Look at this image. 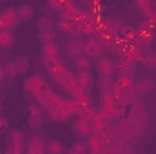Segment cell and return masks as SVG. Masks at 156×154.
<instances>
[{
	"label": "cell",
	"mask_w": 156,
	"mask_h": 154,
	"mask_svg": "<svg viewBox=\"0 0 156 154\" xmlns=\"http://www.w3.org/2000/svg\"><path fill=\"white\" fill-rule=\"evenodd\" d=\"M24 87H26V91H27V93H33L35 96L49 89V87H47V82L40 76V75H35V76L27 78V80L24 82Z\"/></svg>",
	"instance_id": "6da1fadb"
},
{
	"label": "cell",
	"mask_w": 156,
	"mask_h": 154,
	"mask_svg": "<svg viewBox=\"0 0 156 154\" xmlns=\"http://www.w3.org/2000/svg\"><path fill=\"white\" fill-rule=\"evenodd\" d=\"M20 22V16L16 13V9L7 7L5 11L0 13V29H11Z\"/></svg>",
	"instance_id": "7a4b0ae2"
},
{
	"label": "cell",
	"mask_w": 156,
	"mask_h": 154,
	"mask_svg": "<svg viewBox=\"0 0 156 154\" xmlns=\"http://www.w3.org/2000/svg\"><path fill=\"white\" fill-rule=\"evenodd\" d=\"M104 42L100 38H89L83 42V53L87 54V56H100L102 53H104Z\"/></svg>",
	"instance_id": "3957f363"
},
{
	"label": "cell",
	"mask_w": 156,
	"mask_h": 154,
	"mask_svg": "<svg viewBox=\"0 0 156 154\" xmlns=\"http://www.w3.org/2000/svg\"><path fill=\"white\" fill-rule=\"evenodd\" d=\"M96 67H98V73L104 78H109L115 71H116V65H115V62H113L111 58H100Z\"/></svg>",
	"instance_id": "277c9868"
},
{
	"label": "cell",
	"mask_w": 156,
	"mask_h": 154,
	"mask_svg": "<svg viewBox=\"0 0 156 154\" xmlns=\"http://www.w3.org/2000/svg\"><path fill=\"white\" fill-rule=\"evenodd\" d=\"M153 87H154V83H153V80H151V78H140V80H136V83H134L136 96H144V94L151 93V91H153Z\"/></svg>",
	"instance_id": "5b68a950"
},
{
	"label": "cell",
	"mask_w": 156,
	"mask_h": 154,
	"mask_svg": "<svg viewBox=\"0 0 156 154\" xmlns=\"http://www.w3.org/2000/svg\"><path fill=\"white\" fill-rule=\"evenodd\" d=\"M75 131H76V134H82V136H93V132H94L93 121L78 118V121L75 123Z\"/></svg>",
	"instance_id": "8992f818"
},
{
	"label": "cell",
	"mask_w": 156,
	"mask_h": 154,
	"mask_svg": "<svg viewBox=\"0 0 156 154\" xmlns=\"http://www.w3.org/2000/svg\"><path fill=\"white\" fill-rule=\"evenodd\" d=\"M66 53L71 56V58H75L76 60L78 56H82V53H83V42H80V40H71L69 44H67V47H66Z\"/></svg>",
	"instance_id": "52a82bcc"
},
{
	"label": "cell",
	"mask_w": 156,
	"mask_h": 154,
	"mask_svg": "<svg viewBox=\"0 0 156 154\" xmlns=\"http://www.w3.org/2000/svg\"><path fill=\"white\" fill-rule=\"evenodd\" d=\"M27 154H45V145L42 142V138L33 136L27 143Z\"/></svg>",
	"instance_id": "ba28073f"
},
{
	"label": "cell",
	"mask_w": 156,
	"mask_h": 154,
	"mask_svg": "<svg viewBox=\"0 0 156 154\" xmlns=\"http://www.w3.org/2000/svg\"><path fill=\"white\" fill-rule=\"evenodd\" d=\"M42 123V113H40L38 105H29V127L31 129H38Z\"/></svg>",
	"instance_id": "9c48e42d"
},
{
	"label": "cell",
	"mask_w": 156,
	"mask_h": 154,
	"mask_svg": "<svg viewBox=\"0 0 156 154\" xmlns=\"http://www.w3.org/2000/svg\"><path fill=\"white\" fill-rule=\"evenodd\" d=\"M127 47H129V45H127V42H123V40H122V42H118V40H111V42L107 44V51L113 53V54H116L118 58L127 51Z\"/></svg>",
	"instance_id": "30bf717a"
},
{
	"label": "cell",
	"mask_w": 156,
	"mask_h": 154,
	"mask_svg": "<svg viewBox=\"0 0 156 154\" xmlns=\"http://www.w3.org/2000/svg\"><path fill=\"white\" fill-rule=\"evenodd\" d=\"M78 87L80 89H83V91H89L91 87H93V83H94V80L91 76V73L89 71H82V73H78Z\"/></svg>",
	"instance_id": "8fae6325"
},
{
	"label": "cell",
	"mask_w": 156,
	"mask_h": 154,
	"mask_svg": "<svg viewBox=\"0 0 156 154\" xmlns=\"http://www.w3.org/2000/svg\"><path fill=\"white\" fill-rule=\"evenodd\" d=\"M47 113H49V118L53 121H67V118H69V113L62 105L60 107H55V109H49Z\"/></svg>",
	"instance_id": "7c38bea8"
},
{
	"label": "cell",
	"mask_w": 156,
	"mask_h": 154,
	"mask_svg": "<svg viewBox=\"0 0 156 154\" xmlns=\"http://www.w3.org/2000/svg\"><path fill=\"white\" fill-rule=\"evenodd\" d=\"M138 31L142 33V35H145V37H154V31H156V24L151 20V18H145L142 24H140V27H138Z\"/></svg>",
	"instance_id": "4fadbf2b"
},
{
	"label": "cell",
	"mask_w": 156,
	"mask_h": 154,
	"mask_svg": "<svg viewBox=\"0 0 156 154\" xmlns=\"http://www.w3.org/2000/svg\"><path fill=\"white\" fill-rule=\"evenodd\" d=\"M42 53H44V56H49V58H58V54H60V47L53 42V44H45V45H42Z\"/></svg>",
	"instance_id": "5bb4252c"
},
{
	"label": "cell",
	"mask_w": 156,
	"mask_h": 154,
	"mask_svg": "<svg viewBox=\"0 0 156 154\" xmlns=\"http://www.w3.org/2000/svg\"><path fill=\"white\" fill-rule=\"evenodd\" d=\"M11 147L22 152V149H24V136H22L20 131H13L11 132Z\"/></svg>",
	"instance_id": "9a60e30c"
},
{
	"label": "cell",
	"mask_w": 156,
	"mask_h": 154,
	"mask_svg": "<svg viewBox=\"0 0 156 154\" xmlns=\"http://www.w3.org/2000/svg\"><path fill=\"white\" fill-rule=\"evenodd\" d=\"M15 42V37L9 29H0V47H11Z\"/></svg>",
	"instance_id": "2e32d148"
},
{
	"label": "cell",
	"mask_w": 156,
	"mask_h": 154,
	"mask_svg": "<svg viewBox=\"0 0 156 154\" xmlns=\"http://www.w3.org/2000/svg\"><path fill=\"white\" fill-rule=\"evenodd\" d=\"M96 85H98V91H100V96H104V94H109V91H111V85H113V82L109 80V78H100L98 82H96Z\"/></svg>",
	"instance_id": "e0dca14e"
},
{
	"label": "cell",
	"mask_w": 156,
	"mask_h": 154,
	"mask_svg": "<svg viewBox=\"0 0 156 154\" xmlns=\"http://www.w3.org/2000/svg\"><path fill=\"white\" fill-rule=\"evenodd\" d=\"M16 13H18L20 20H29V18H33V15H35L31 5H20V7L16 9Z\"/></svg>",
	"instance_id": "ac0fdd59"
},
{
	"label": "cell",
	"mask_w": 156,
	"mask_h": 154,
	"mask_svg": "<svg viewBox=\"0 0 156 154\" xmlns=\"http://www.w3.org/2000/svg\"><path fill=\"white\" fill-rule=\"evenodd\" d=\"M134 5L142 11V15H145V18L151 16V2H144V0H136Z\"/></svg>",
	"instance_id": "d6986e66"
},
{
	"label": "cell",
	"mask_w": 156,
	"mask_h": 154,
	"mask_svg": "<svg viewBox=\"0 0 156 154\" xmlns=\"http://www.w3.org/2000/svg\"><path fill=\"white\" fill-rule=\"evenodd\" d=\"M15 67H16V73H26V71L29 69V62H27V58L18 56V58L15 60Z\"/></svg>",
	"instance_id": "ffe728a7"
},
{
	"label": "cell",
	"mask_w": 156,
	"mask_h": 154,
	"mask_svg": "<svg viewBox=\"0 0 156 154\" xmlns=\"http://www.w3.org/2000/svg\"><path fill=\"white\" fill-rule=\"evenodd\" d=\"M80 120H89V121H93V118L96 116V111L91 107V105H87V107H83L82 111H80Z\"/></svg>",
	"instance_id": "44dd1931"
},
{
	"label": "cell",
	"mask_w": 156,
	"mask_h": 154,
	"mask_svg": "<svg viewBox=\"0 0 156 154\" xmlns=\"http://www.w3.org/2000/svg\"><path fill=\"white\" fill-rule=\"evenodd\" d=\"M38 40H40L42 45H45V44H53V42H55V33H53V31H40Z\"/></svg>",
	"instance_id": "7402d4cb"
},
{
	"label": "cell",
	"mask_w": 156,
	"mask_h": 154,
	"mask_svg": "<svg viewBox=\"0 0 156 154\" xmlns=\"http://www.w3.org/2000/svg\"><path fill=\"white\" fill-rule=\"evenodd\" d=\"M75 64H76L78 71L82 73V71H89V65H91V60H89V58H85V56H78L76 60H75Z\"/></svg>",
	"instance_id": "603a6c76"
},
{
	"label": "cell",
	"mask_w": 156,
	"mask_h": 154,
	"mask_svg": "<svg viewBox=\"0 0 156 154\" xmlns=\"http://www.w3.org/2000/svg\"><path fill=\"white\" fill-rule=\"evenodd\" d=\"M47 151H49V154H62V152H64V145H62L60 142L53 140V142H49Z\"/></svg>",
	"instance_id": "cb8c5ba5"
},
{
	"label": "cell",
	"mask_w": 156,
	"mask_h": 154,
	"mask_svg": "<svg viewBox=\"0 0 156 154\" xmlns=\"http://www.w3.org/2000/svg\"><path fill=\"white\" fill-rule=\"evenodd\" d=\"M51 27H53V22H51L49 16H42L38 20V29L40 31H51Z\"/></svg>",
	"instance_id": "d4e9b609"
},
{
	"label": "cell",
	"mask_w": 156,
	"mask_h": 154,
	"mask_svg": "<svg viewBox=\"0 0 156 154\" xmlns=\"http://www.w3.org/2000/svg\"><path fill=\"white\" fill-rule=\"evenodd\" d=\"M89 151L91 152H100L102 151V143H100V140L96 138V136H91V140H89Z\"/></svg>",
	"instance_id": "484cf974"
},
{
	"label": "cell",
	"mask_w": 156,
	"mask_h": 154,
	"mask_svg": "<svg viewBox=\"0 0 156 154\" xmlns=\"http://www.w3.org/2000/svg\"><path fill=\"white\" fill-rule=\"evenodd\" d=\"M145 67H156V53H151V54H145L142 60H140Z\"/></svg>",
	"instance_id": "4316f807"
},
{
	"label": "cell",
	"mask_w": 156,
	"mask_h": 154,
	"mask_svg": "<svg viewBox=\"0 0 156 154\" xmlns=\"http://www.w3.org/2000/svg\"><path fill=\"white\" fill-rule=\"evenodd\" d=\"M58 29L62 31V33H69L71 35V31H73V22H67V20H58Z\"/></svg>",
	"instance_id": "83f0119b"
},
{
	"label": "cell",
	"mask_w": 156,
	"mask_h": 154,
	"mask_svg": "<svg viewBox=\"0 0 156 154\" xmlns=\"http://www.w3.org/2000/svg\"><path fill=\"white\" fill-rule=\"evenodd\" d=\"M4 75H7V76H15V75H18L16 73V67H15V62H7L5 65H4Z\"/></svg>",
	"instance_id": "f1b7e54d"
},
{
	"label": "cell",
	"mask_w": 156,
	"mask_h": 154,
	"mask_svg": "<svg viewBox=\"0 0 156 154\" xmlns=\"http://www.w3.org/2000/svg\"><path fill=\"white\" fill-rule=\"evenodd\" d=\"M71 35L75 37V40H78L82 35H83V24H73V31Z\"/></svg>",
	"instance_id": "f546056e"
},
{
	"label": "cell",
	"mask_w": 156,
	"mask_h": 154,
	"mask_svg": "<svg viewBox=\"0 0 156 154\" xmlns=\"http://www.w3.org/2000/svg\"><path fill=\"white\" fill-rule=\"evenodd\" d=\"M47 5H49L51 9H56V11H60V13H62V11L66 9V2H56V0H49V2H47Z\"/></svg>",
	"instance_id": "4dcf8cb0"
},
{
	"label": "cell",
	"mask_w": 156,
	"mask_h": 154,
	"mask_svg": "<svg viewBox=\"0 0 156 154\" xmlns=\"http://www.w3.org/2000/svg\"><path fill=\"white\" fill-rule=\"evenodd\" d=\"M83 151H85V143H82V142H76V143L71 147L69 154H83Z\"/></svg>",
	"instance_id": "1f68e13d"
},
{
	"label": "cell",
	"mask_w": 156,
	"mask_h": 154,
	"mask_svg": "<svg viewBox=\"0 0 156 154\" xmlns=\"http://www.w3.org/2000/svg\"><path fill=\"white\" fill-rule=\"evenodd\" d=\"M42 62H44V65H45L47 69H53V67L56 65L55 58H49V56H44V58H42Z\"/></svg>",
	"instance_id": "d6a6232c"
},
{
	"label": "cell",
	"mask_w": 156,
	"mask_h": 154,
	"mask_svg": "<svg viewBox=\"0 0 156 154\" xmlns=\"http://www.w3.org/2000/svg\"><path fill=\"white\" fill-rule=\"evenodd\" d=\"M149 18L156 24V2H151V16Z\"/></svg>",
	"instance_id": "836d02e7"
},
{
	"label": "cell",
	"mask_w": 156,
	"mask_h": 154,
	"mask_svg": "<svg viewBox=\"0 0 156 154\" xmlns=\"http://www.w3.org/2000/svg\"><path fill=\"white\" fill-rule=\"evenodd\" d=\"M5 127H7V120L0 116V131H2V129H5Z\"/></svg>",
	"instance_id": "e575fe53"
},
{
	"label": "cell",
	"mask_w": 156,
	"mask_h": 154,
	"mask_svg": "<svg viewBox=\"0 0 156 154\" xmlns=\"http://www.w3.org/2000/svg\"><path fill=\"white\" fill-rule=\"evenodd\" d=\"M5 154H22L20 151H16V149H13V147H9L7 151H5Z\"/></svg>",
	"instance_id": "d590c367"
},
{
	"label": "cell",
	"mask_w": 156,
	"mask_h": 154,
	"mask_svg": "<svg viewBox=\"0 0 156 154\" xmlns=\"http://www.w3.org/2000/svg\"><path fill=\"white\" fill-rule=\"evenodd\" d=\"M4 76H5V75H4V67H0V80H2Z\"/></svg>",
	"instance_id": "8d00e7d4"
},
{
	"label": "cell",
	"mask_w": 156,
	"mask_h": 154,
	"mask_svg": "<svg viewBox=\"0 0 156 154\" xmlns=\"http://www.w3.org/2000/svg\"><path fill=\"white\" fill-rule=\"evenodd\" d=\"M91 154H104V152H102V151H100V152H91Z\"/></svg>",
	"instance_id": "74e56055"
}]
</instances>
